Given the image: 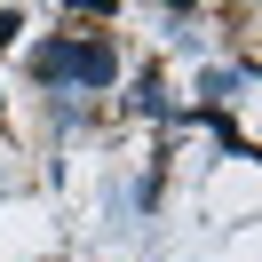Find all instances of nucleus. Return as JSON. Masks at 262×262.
Returning a JSON list of instances; mask_svg holds the SVG:
<instances>
[{
  "label": "nucleus",
  "mask_w": 262,
  "mask_h": 262,
  "mask_svg": "<svg viewBox=\"0 0 262 262\" xmlns=\"http://www.w3.org/2000/svg\"><path fill=\"white\" fill-rule=\"evenodd\" d=\"M32 80H48V88H112L119 80V56H112V40H96V32H72V40H40L32 48Z\"/></svg>",
  "instance_id": "f257e3e1"
},
{
  "label": "nucleus",
  "mask_w": 262,
  "mask_h": 262,
  "mask_svg": "<svg viewBox=\"0 0 262 262\" xmlns=\"http://www.w3.org/2000/svg\"><path fill=\"white\" fill-rule=\"evenodd\" d=\"M135 112H143V119H167V112H175V103H167V80H159V72H143V80H135Z\"/></svg>",
  "instance_id": "f03ea898"
},
{
  "label": "nucleus",
  "mask_w": 262,
  "mask_h": 262,
  "mask_svg": "<svg viewBox=\"0 0 262 262\" xmlns=\"http://www.w3.org/2000/svg\"><path fill=\"white\" fill-rule=\"evenodd\" d=\"M16 32H24V16H16V8H0V48H8Z\"/></svg>",
  "instance_id": "7ed1b4c3"
}]
</instances>
